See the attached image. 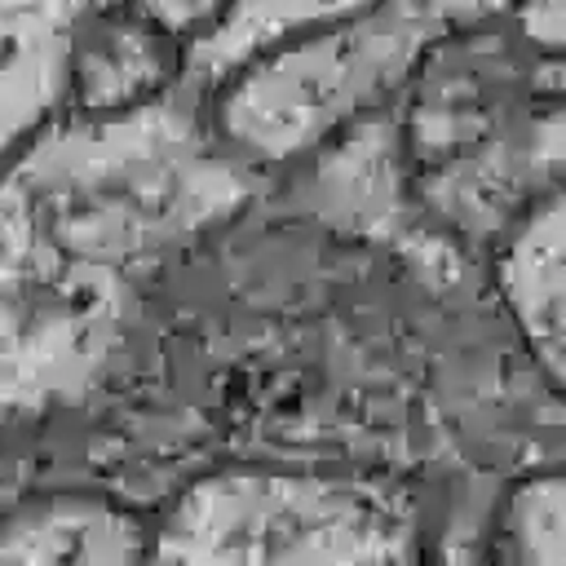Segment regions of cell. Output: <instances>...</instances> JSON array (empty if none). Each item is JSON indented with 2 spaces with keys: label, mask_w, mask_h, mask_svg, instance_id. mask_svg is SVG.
<instances>
[{
  "label": "cell",
  "mask_w": 566,
  "mask_h": 566,
  "mask_svg": "<svg viewBox=\"0 0 566 566\" xmlns=\"http://www.w3.org/2000/svg\"><path fill=\"white\" fill-rule=\"evenodd\" d=\"M9 181L71 256L102 270L234 199L230 172L199 150L186 119L146 102L31 146Z\"/></svg>",
  "instance_id": "6da1fadb"
},
{
  "label": "cell",
  "mask_w": 566,
  "mask_h": 566,
  "mask_svg": "<svg viewBox=\"0 0 566 566\" xmlns=\"http://www.w3.org/2000/svg\"><path fill=\"white\" fill-rule=\"evenodd\" d=\"M164 562H407L416 513L398 491L318 473H208L155 531Z\"/></svg>",
  "instance_id": "7a4b0ae2"
},
{
  "label": "cell",
  "mask_w": 566,
  "mask_h": 566,
  "mask_svg": "<svg viewBox=\"0 0 566 566\" xmlns=\"http://www.w3.org/2000/svg\"><path fill=\"white\" fill-rule=\"evenodd\" d=\"M111 270L71 256L0 181V420L80 398L115 349Z\"/></svg>",
  "instance_id": "3957f363"
},
{
  "label": "cell",
  "mask_w": 566,
  "mask_h": 566,
  "mask_svg": "<svg viewBox=\"0 0 566 566\" xmlns=\"http://www.w3.org/2000/svg\"><path fill=\"white\" fill-rule=\"evenodd\" d=\"M438 31L416 0H376L248 62L221 102V124L256 155H296L394 88Z\"/></svg>",
  "instance_id": "277c9868"
},
{
  "label": "cell",
  "mask_w": 566,
  "mask_h": 566,
  "mask_svg": "<svg viewBox=\"0 0 566 566\" xmlns=\"http://www.w3.org/2000/svg\"><path fill=\"white\" fill-rule=\"evenodd\" d=\"M80 0H0V159L71 93Z\"/></svg>",
  "instance_id": "5b68a950"
},
{
  "label": "cell",
  "mask_w": 566,
  "mask_h": 566,
  "mask_svg": "<svg viewBox=\"0 0 566 566\" xmlns=\"http://www.w3.org/2000/svg\"><path fill=\"white\" fill-rule=\"evenodd\" d=\"M500 292L566 394V190L553 195L504 248Z\"/></svg>",
  "instance_id": "8992f818"
},
{
  "label": "cell",
  "mask_w": 566,
  "mask_h": 566,
  "mask_svg": "<svg viewBox=\"0 0 566 566\" xmlns=\"http://www.w3.org/2000/svg\"><path fill=\"white\" fill-rule=\"evenodd\" d=\"M142 526L111 500L53 495L0 517V562H137Z\"/></svg>",
  "instance_id": "52a82bcc"
},
{
  "label": "cell",
  "mask_w": 566,
  "mask_h": 566,
  "mask_svg": "<svg viewBox=\"0 0 566 566\" xmlns=\"http://www.w3.org/2000/svg\"><path fill=\"white\" fill-rule=\"evenodd\" d=\"M376 0H226L212 27L190 49V71L199 80H226L261 53L349 18Z\"/></svg>",
  "instance_id": "ba28073f"
},
{
  "label": "cell",
  "mask_w": 566,
  "mask_h": 566,
  "mask_svg": "<svg viewBox=\"0 0 566 566\" xmlns=\"http://www.w3.org/2000/svg\"><path fill=\"white\" fill-rule=\"evenodd\" d=\"M159 49L150 35H142L137 27L102 40L93 53H84V62L71 71V88L80 93V102L88 111H119L133 106L137 97H146V88L159 80Z\"/></svg>",
  "instance_id": "9c48e42d"
},
{
  "label": "cell",
  "mask_w": 566,
  "mask_h": 566,
  "mask_svg": "<svg viewBox=\"0 0 566 566\" xmlns=\"http://www.w3.org/2000/svg\"><path fill=\"white\" fill-rule=\"evenodd\" d=\"M531 539L544 562H566V478H548L535 495Z\"/></svg>",
  "instance_id": "30bf717a"
},
{
  "label": "cell",
  "mask_w": 566,
  "mask_h": 566,
  "mask_svg": "<svg viewBox=\"0 0 566 566\" xmlns=\"http://www.w3.org/2000/svg\"><path fill=\"white\" fill-rule=\"evenodd\" d=\"M522 31L548 53H566V0H522Z\"/></svg>",
  "instance_id": "8fae6325"
},
{
  "label": "cell",
  "mask_w": 566,
  "mask_h": 566,
  "mask_svg": "<svg viewBox=\"0 0 566 566\" xmlns=\"http://www.w3.org/2000/svg\"><path fill=\"white\" fill-rule=\"evenodd\" d=\"M137 4L155 27L181 35V31H195L199 22H212L226 0H137Z\"/></svg>",
  "instance_id": "7c38bea8"
},
{
  "label": "cell",
  "mask_w": 566,
  "mask_h": 566,
  "mask_svg": "<svg viewBox=\"0 0 566 566\" xmlns=\"http://www.w3.org/2000/svg\"><path fill=\"white\" fill-rule=\"evenodd\" d=\"M438 27H455V22H482L491 13H500L513 0H416Z\"/></svg>",
  "instance_id": "4fadbf2b"
},
{
  "label": "cell",
  "mask_w": 566,
  "mask_h": 566,
  "mask_svg": "<svg viewBox=\"0 0 566 566\" xmlns=\"http://www.w3.org/2000/svg\"><path fill=\"white\" fill-rule=\"evenodd\" d=\"M111 4H119V0H80L84 13H88V9H111Z\"/></svg>",
  "instance_id": "5bb4252c"
}]
</instances>
